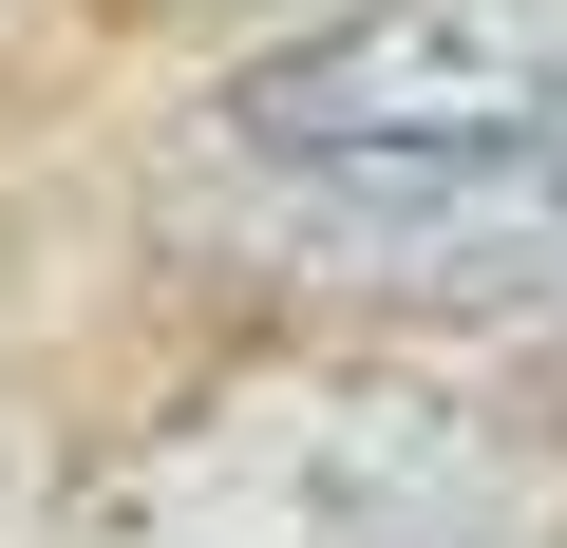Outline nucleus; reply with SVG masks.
Here are the masks:
<instances>
[{
	"mask_svg": "<svg viewBox=\"0 0 567 548\" xmlns=\"http://www.w3.org/2000/svg\"><path fill=\"white\" fill-rule=\"evenodd\" d=\"M95 548H567V529L529 510V454L473 397L284 360L189 397L95 492Z\"/></svg>",
	"mask_w": 567,
	"mask_h": 548,
	"instance_id": "f257e3e1",
	"label": "nucleus"
},
{
	"mask_svg": "<svg viewBox=\"0 0 567 548\" xmlns=\"http://www.w3.org/2000/svg\"><path fill=\"white\" fill-rule=\"evenodd\" d=\"M208 133L246 170H454L567 133V0H341V20L265 39Z\"/></svg>",
	"mask_w": 567,
	"mask_h": 548,
	"instance_id": "f03ea898",
	"label": "nucleus"
},
{
	"mask_svg": "<svg viewBox=\"0 0 567 548\" xmlns=\"http://www.w3.org/2000/svg\"><path fill=\"white\" fill-rule=\"evenodd\" d=\"M548 435H567V341H548Z\"/></svg>",
	"mask_w": 567,
	"mask_h": 548,
	"instance_id": "7ed1b4c3",
	"label": "nucleus"
},
{
	"mask_svg": "<svg viewBox=\"0 0 567 548\" xmlns=\"http://www.w3.org/2000/svg\"><path fill=\"white\" fill-rule=\"evenodd\" d=\"M548 322H567V303H548Z\"/></svg>",
	"mask_w": 567,
	"mask_h": 548,
	"instance_id": "20e7f679",
	"label": "nucleus"
}]
</instances>
